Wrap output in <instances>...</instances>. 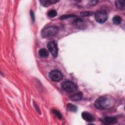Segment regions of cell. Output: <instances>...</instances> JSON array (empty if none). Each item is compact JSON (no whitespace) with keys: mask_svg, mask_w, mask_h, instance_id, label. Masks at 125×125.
<instances>
[{"mask_svg":"<svg viewBox=\"0 0 125 125\" xmlns=\"http://www.w3.org/2000/svg\"><path fill=\"white\" fill-rule=\"evenodd\" d=\"M114 100L112 98L102 96L95 101L94 105L99 109H105L112 107L114 104Z\"/></svg>","mask_w":125,"mask_h":125,"instance_id":"obj_1","label":"cell"},{"mask_svg":"<svg viewBox=\"0 0 125 125\" xmlns=\"http://www.w3.org/2000/svg\"><path fill=\"white\" fill-rule=\"evenodd\" d=\"M122 21V18L118 15H116L112 18V22L115 25L120 24L121 23Z\"/></svg>","mask_w":125,"mask_h":125,"instance_id":"obj_14","label":"cell"},{"mask_svg":"<svg viewBox=\"0 0 125 125\" xmlns=\"http://www.w3.org/2000/svg\"><path fill=\"white\" fill-rule=\"evenodd\" d=\"M58 1V0H41L40 1V2L42 6L47 7L49 6L50 4L56 3Z\"/></svg>","mask_w":125,"mask_h":125,"instance_id":"obj_12","label":"cell"},{"mask_svg":"<svg viewBox=\"0 0 125 125\" xmlns=\"http://www.w3.org/2000/svg\"><path fill=\"white\" fill-rule=\"evenodd\" d=\"M82 118L87 122H92L94 120V117L90 113L86 111H84L82 113Z\"/></svg>","mask_w":125,"mask_h":125,"instance_id":"obj_8","label":"cell"},{"mask_svg":"<svg viewBox=\"0 0 125 125\" xmlns=\"http://www.w3.org/2000/svg\"><path fill=\"white\" fill-rule=\"evenodd\" d=\"M62 86L65 91L69 93L74 92L77 89V85L73 82L70 81H67L63 82L62 84Z\"/></svg>","mask_w":125,"mask_h":125,"instance_id":"obj_3","label":"cell"},{"mask_svg":"<svg viewBox=\"0 0 125 125\" xmlns=\"http://www.w3.org/2000/svg\"><path fill=\"white\" fill-rule=\"evenodd\" d=\"M102 122L106 125L113 124L117 122V119L115 117L105 116L102 118Z\"/></svg>","mask_w":125,"mask_h":125,"instance_id":"obj_7","label":"cell"},{"mask_svg":"<svg viewBox=\"0 0 125 125\" xmlns=\"http://www.w3.org/2000/svg\"><path fill=\"white\" fill-rule=\"evenodd\" d=\"M39 54L42 58H45L48 56V52L47 50L45 48H42L39 50Z\"/></svg>","mask_w":125,"mask_h":125,"instance_id":"obj_13","label":"cell"},{"mask_svg":"<svg viewBox=\"0 0 125 125\" xmlns=\"http://www.w3.org/2000/svg\"><path fill=\"white\" fill-rule=\"evenodd\" d=\"M30 15H31V18L32 19V20L33 21H35V16L32 11H30Z\"/></svg>","mask_w":125,"mask_h":125,"instance_id":"obj_20","label":"cell"},{"mask_svg":"<svg viewBox=\"0 0 125 125\" xmlns=\"http://www.w3.org/2000/svg\"><path fill=\"white\" fill-rule=\"evenodd\" d=\"M47 47L52 56L55 58L57 57L58 53V48L56 42L54 41L49 42L47 44Z\"/></svg>","mask_w":125,"mask_h":125,"instance_id":"obj_6","label":"cell"},{"mask_svg":"<svg viewBox=\"0 0 125 125\" xmlns=\"http://www.w3.org/2000/svg\"><path fill=\"white\" fill-rule=\"evenodd\" d=\"M83 97V93L81 92H79L78 93H75L70 96V99L72 101H77L82 99Z\"/></svg>","mask_w":125,"mask_h":125,"instance_id":"obj_10","label":"cell"},{"mask_svg":"<svg viewBox=\"0 0 125 125\" xmlns=\"http://www.w3.org/2000/svg\"><path fill=\"white\" fill-rule=\"evenodd\" d=\"M57 15V12L55 10H51L48 12V16L51 18H53L54 17H56Z\"/></svg>","mask_w":125,"mask_h":125,"instance_id":"obj_17","label":"cell"},{"mask_svg":"<svg viewBox=\"0 0 125 125\" xmlns=\"http://www.w3.org/2000/svg\"><path fill=\"white\" fill-rule=\"evenodd\" d=\"M52 112L54 113V114L59 119H62V115L59 111H58V110H57L56 109H54Z\"/></svg>","mask_w":125,"mask_h":125,"instance_id":"obj_18","label":"cell"},{"mask_svg":"<svg viewBox=\"0 0 125 125\" xmlns=\"http://www.w3.org/2000/svg\"><path fill=\"white\" fill-rule=\"evenodd\" d=\"M49 77L53 81L59 82L62 79L63 75L60 70L55 69L49 72Z\"/></svg>","mask_w":125,"mask_h":125,"instance_id":"obj_5","label":"cell"},{"mask_svg":"<svg viewBox=\"0 0 125 125\" xmlns=\"http://www.w3.org/2000/svg\"><path fill=\"white\" fill-rule=\"evenodd\" d=\"M73 23L74 25V26H75L76 27L81 28L84 27L85 25L84 21L83 20V19L80 18L76 19L74 21Z\"/></svg>","mask_w":125,"mask_h":125,"instance_id":"obj_9","label":"cell"},{"mask_svg":"<svg viewBox=\"0 0 125 125\" xmlns=\"http://www.w3.org/2000/svg\"><path fill=\"white\" fill-rule=\"evenodd\" d=\"M66 108L68 111L72 112H75L77 111V107L75 105H74L70 103L67 104L66 105Z\"/></svg>","mask_w":125,"mask_h":125,"instance_id":"obj_15","label":"cell"},{"mask_svg":"<svg viewBox=\"0 0 125 125\" xmlns=\"http://www.w3.org/2000/svg\"><path fill=\"white\" fill-rule=\"evenodd\" d=\"M96 21L99 23H104L107 20V14L104 10H98L94 15Z\"/></svg>","mask_w":125,"mask_h":125,"instance_id":"obj_4","label":"cell"},{"mask_svg":"<svg viewBox=\"0 0 125 125\" xmlns=\"http://www.w3.org/2000/svg\"><path fill=\"white\" fill-rule=\"evenodd\" d=\"M93 14L92 11H83L80 14L83 17H88L92 16Z\"/></svg>","mask_w":125,"mask_h":125,"instance_id":"obj_16","label":"cell"},{"mask_svg":"<svg viewBox=\"0 0 125 125\" xmlns=\"http://www.w3.org/2000/svg\"><path fill=\"white\" fill-rule=\"evenodd\" d=\"M115 5L117 8L120 10H124L125 6V1L124 0H116L115 1Z\"/></svg>","mask_w":125,"mask_h":125,"instance_id":"obj_11","label":"cell"},{"mask_svg":"<svg viewBox=\"0 0 125 125\" xmlns=\"http://www.w3.org/2000/svg\"><path fill=\"white\" fill-rule=\"evenodd\" d=\"M75 17V15H62L61 17H60V19L61 20H64L69 18H71V17Z\"/></svg>","mask_w":125,"mask_h":125,"instance_id":"obj_19","label":"cell"},{"mask_svg":"<svg viewBox=\"0 0 125 125\" xmlns=\"http://www.w3.org/2000/svg\"><path fill=\"white\" fill-rule=\"evenodd\" d=\"M58 29L54 26H49L44 28L42 31L41 34L43 38H47L52 37L57 34Z\"/></svg>","mask_w":125,"mask_h":125,"instance_id":"obj_2","label":"cell"}]
</instances>
